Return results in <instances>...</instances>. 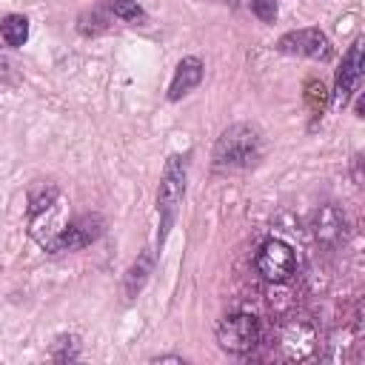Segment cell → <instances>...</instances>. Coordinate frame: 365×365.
Segmentation results:
<instances>
[{"instance_id": "6da1fadb", "label": "cell", "mask_w": 365, "mask_h": 365, "mask_svg": "<svg viewBox=\"0 0 365 365\" xmlns=\"http://www.w3.org/2000/svg\"><path fill=\"white\" fill-rule=\"evenodd\" d=\"M185 174H188V157H168L163 180H160V191H157V211H160V234H157V245H163L168 228L177 220V211L182 205L185 197Z\"/></svg>"}, {"instance_id": "7a4b0ae2", "label": "cell", "mask_w": 365, "mask_h": 365, "mask_svg": "<svg viewBox=\"0 0 365 365\" xmlns=\"http://www.w3.org/2000/svg\"><path fill=\"white\" fill-rule=\"evenodd\" d=\"M259 157V131L237 123L225 128L214 145V165L217 168H245Z\"/></svg>"}, {"instance_id": "3957f363", "label": "cell", "mask_w": 365, "mask_h": 365, "mask_svg": "<svg viewBox=\"0 0 365 365\" xmlns=\"http://www.w3.org/2000/svg\"><path fill=\"white\" fill-rule=\"evenodd\" d=\"M217 342L228 354H248L259 342V319L251 314H228L217 325Z\"/></svg>"}, {"instance_id": "277c9868", "label": "cell", "mask_w": 365, "mask_h": 365, "mask_svg": "<svg viewBox=\"0 0 365 365\" xmlns=\"http://www.w3.org/2000/svg\"><path fill=\"white\" fill-rule=\"evenodd\" d=\"M254 265H257V271H259V277L265 282L279 285V282H288L291 274L297 271V257H294V248L288 242H282V240H265L259 245V251H257Z\"/></svg>"}, {"instance_id": "5b68a950", "label": "cell", "mask_w": 365, "mask_h": 365, "mask_svg": "<svg viewBox=\"0 0 365 365\" xmlns=\"http://www.w3.org/2000/svg\"><path fill=\"white\" fill-rule=\"evenodd\" d=\"M279 354L282 359H291V362L311 359L317 354V328L302 317L288 319L279 328Z\"/></svg>"}, {"instance_id": "8992f818", "label": "cell", "mask_w": 365, "mask_h": 365, "mask_svg": "<svg viewBox=\"0 0 365 365\" xmlns=\"http://www.w3.org/2000/svg\"><path fill=\"white\" fill-rule=\"evenodd\" d=\"M100 234H103V220L94 217V214H86V217L68 222L66 228H60L43 248L51 251V254H60V251H80V248H86L88 242H94Z\"/></svg>"}, {"instance_id": "52a82bcc", "label": "cell", "mask_w": 365, "mask_h": 365, "mask_svg": "<svg viewBox=\"0 0 365 365\" xmlns=\"http://www.w3.org/2000/svg\"><path fill=\"white\" fill-rule=\"evenodd\" d=\"M277 48L282 54H302V57H314V60H328L331 57V43L319 29L288 31L277 40Z\"/></svg>"}, {"instance_id": "ba28073f", "label": "cell", "mask_w": 365, "mask_h": 365, "mask_svg": "<svg viewBox=\"0 0 365 365\" xmlns=\"http://www.w3.org/2000/svg\"><path fill=\"white\" fill-rule=\"evenodd\" d=\"M311 228H314V237L322 242V245H336L342 237H345V214L336 208V205H319L314 211V220H311Z\"/></svg>"}, {"instance_id": "9c48e42d", "label": "cell", "mask_w": 365, "mask_h": 365, "mask_svg": "<svg viewBox=\"0 0 365 365\" xmlns=\"http://www.w3.org/2000/svg\"><path fill=\"white\" fill-rule=\"evenodd\" d=\"M359 74H362V43L356 40V43L348 48V54H345V60H342V66H339V71H336V88H334L336 106H345V103H348L351 91H354L356 83H359Z\"/></svg>"}, {"instance_id": "30bf717a", "label": "cell", "mask_w": 365, "mask_h": 365, "mask_svg": "<svg viewBox=\"0 0 365 365\" xmlns=\"http://www.w3.org/2000/svg\"><path fill=\"white\" fill-rule=\"evenodd\" d=\"M202 60L200 57H182L180 60V66H177V71H174V77H171V86H168V100H180V97H185L191 88H197L200 86V80H202Z\"/></svg>"}, {"instance_id": "8fae6325", "label": "cell", "mask_w": 365, "mask_h": 365, "mask_svg": "<svg viewBox=\"0 0 365 365\" xmlns=\"http://www.w3.org/2000/svg\"><path fill=\"white\" fill-rule=\"evenodd\" d=\"M151 271H154V251H143L140 257H137V262L128 268V274H125V294L128 297H137L140 291H143V285H145V279L151 277Z\"/></svg>"}, {"instance_id": "7c38bea8", "label": "cell", "mask_w": 365, "mask_h": 365, "mask_svg": "<svg viewBox=\"0 0 365 365\" xmlns=\"http://www.w3.org/2000/svg\"><path fill=\"white\" fill-rule=\"evenodd\" d=\"M0 34L6 40V46H23L26 37H29V20L23 14H6L0 20Z\"/></svg>"}, {"instance_id": "4fadbf2b", "label": "cell", "mask_w": 365, "mask_h": 365, "mask_svg": "<svg viewBox=\"0 0 365 365\" xmlns=\"http://www.w3.org/2000/svg\"><path fill=\"white\" fill-rule=\"evenodd\" d=\"M54 200H57V188H54L51 182H40V185L31 191V217L51 211V208H54Z\"/></svg>"}, {"instance_id": "5bb4252c", "label": "cell", "mask_w": 365, "mask_h": 365, "mask_svg": "<svg viewBox=\"0 0 365 365\" xmlns=\"http://www.w3.org/2000/svg\"><path fill=\"white\" fill-rule=\"evenodd\" d=\"M108 11L120 20H128V23H137V20H145V11L137 0H106Z\"/></svg>"}, {"instance_id": "9a60e30c", "label": "cell", "mask_w": 365, "mask_h": 365, "mask_svg": "<svg viewBox=\"0 0 365 365\" xmlns=\"http://www.w3.org/2000/svg\"><path fill=\"white\" fill-rule=\"evenodd\" d=\"M77 354H80V339L77 336H60L57 345L51 348V359H60V362L77 359Z\"/></svg>"}, {"instance_id": "2e32d148", "label": "cell", "mask_w": 365, "mask_h": 365, "mask_svg": "<svg viewBox=\"0 0 365 365\" xmlns=\"http://www.w3.org/2000/svg\"><path fill=\"white\" fill-rule=\"evenodd\" d=\"M251 11L262 20V23H274L277 20V0H251Z\"/></svg>"}, {"instance_id": "e0dca14e", "label": "cell", "mask_w": 365, "mask_h": 365, "mask_svg": "<svg viewBox=\"0 0 365 365\" xmlns=\"http://www.w3.org/2000/svg\"><path fill=\"white\" fill-rule=\"evenodd\" d=\"M308 100H311V108L314 111H322V106H325V86L317 83V80H311L308 83Z\"/></svg>"}, {"instance_id": "ac0fdd59", "label": "cell", "mask_w": 365, "mask_h": 365, "mask_svg": "<svg viewBox=\"0 0 365 365\" xmlns=\"http://www.w3.org/2000/svg\"><path fill=\"white\" fill-rule=\"evenodd\" d=\"M154 362H180L182 365V356H154Z\"/></svg>"}]
</instances>
